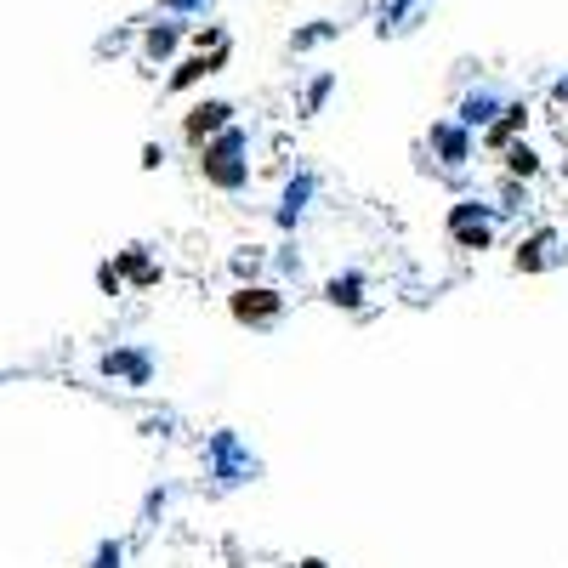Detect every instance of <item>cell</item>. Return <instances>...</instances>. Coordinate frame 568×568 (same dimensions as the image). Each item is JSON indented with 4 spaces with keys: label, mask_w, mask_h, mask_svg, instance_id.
I'll return each mask as SVG.
<instances>
[{
    "label": "cell",
    "mask_w": 568,
    "mask_h": 568,
    "mask_svg": "<svg viewBox=\"0 0 568 568\" xmlns=\"http://www.w3.org/2000/svg\"><path fill=\"white\" fill-rule=\"evenodd\" d=\"M228 120H233V108L228 103H199L194 114H188V125H182V131H188V142H211L216 131H228Z\"/></svg>",
    "instance_id": "obj_4"
},
{
    "label": "cell",
    "mask_w": 568,
    "mask_h": 568,
    "mask_svg": "<svg viewBox=\"0 0 568 568\" xmlns=\"http://www.w3.org/2000/svg\"><path fill=\"white\" fill-rule=\"evenodd\" d=\"M97 284H103L108 296H120V290H125V279H120V267H114V262H103V267H97Z\"/></svg>",
    "instance_id": "obj_13"
},
{
    "label": "cell",
    "mask_w": 568,
    "mask_h": 568,
    "mask_svg": "<svg viewBox=\"0 0 568 568\" xmlns=\"http://www.w3.org/2000/svg\"><path fill=\"white\" fill-rule=\"evenodd\" d=\"M523 120H529L523 108H506V120H500V125H489V148H512V137L523 131Z\"/></svg>",
    "instance_id": "obj_11"
},
{
    "label": "cell",
    "mask_w": 568,
    "mask_h": 568,
    "mask_svg": "<svg viewBox=\"0 0 568 568\" xmlns=\"http://www.w3.org/2000/svg\"><path fill=\"white\" fill-rule=\"evenodd\" d=\"M506 154V177H523L529 182L534 171H540V160H534V148H523V142H512V148H500Z\"/></svg>",
    "instance_id": "obj_10"
},
{
    "label": "cell",
    "mask_w": 568,
    "mask_h": 568,
    "mask_svg": "<svg viewBox=\"0 0 568 568\" xmlns=\"http://www.w3.org/2000/svg\"><path fill=\"white\" fill-rule=\"evenodd\" d=\"M489 108H495V97H472L461 120H466V125H483V120H489Z\"/></svg>",
    "instance_id": "obj_14"
},
{
    "label": "cell",
    "mask_w": 568,
    "mask_h": 568,
    "mask_svg": "<svg viewBox=\"0 0 568 568\" xmlns=\"http://www.w3.org/2000/svg\"><path fill=\"white\" fill-rule=\"evenodd\" d=\"M97 568H120V546H103V557H97Z\"/></svg>",
    "instance_id": "obj_15"
},
{
    "label": "cell",
    "mask_w": 568,
    "mask_h": 568,
    "mask_svg": "<svg viewBox=\"0 0 568 568\" xmlns=\"http://www.w3.org/2000/svg\"><path fill=\"white\" fill-rule=\"evenodd\" d=\"M103 370L108 375H131V381L142 387V381H148V358H142V353H108Z\"/></svg>",
    "instance_id": "obj_8"
},
{
    "label": "cell",
    "mask_w": 568,
    "mask_h": 568,
    "mask_svg": "<svg viewBox=\"0 0 568 568\" xmlns=\"http://www.w3.org/2000/svg\"><path fill=\"white\" fill-rule=\"evenodd\" d=\"M324 296H330L336 307H358L364 302V279H358V273H341V279L324 284Z\"/></svg>",
    "instance_id": "obj_7"
},
{
    "label": "cell",
    "mask_w": 568,
    "mask_h": 568,
    "mask_svg": "<svg viewBox=\"0 0 568 568\" xmlns=\"http://www.w3.org/2000/svg\"><path fill=\"white\" fill-rule=\"evenodd\" d=\"M557 97H563V103H568V80H563V86H557Z\"/></svg>",
    "instance_id": "obj_17"
},
{
    "label": "cell",
    "mask_w": 568,
    "mask_h": 568,
    "mask_svg": "<svg viewBox=\"0 0 568 568\" xmlns=\"http://www.w3.org/2000/svg\"><path fill=\"white\" fill-rule=\"evenodd\" d=\"M307 194H313V182H290V194H284V211H279L284 222H296V216H302V199H307Z\"/></svg>",
    "instance_id": "obj_12"
},
{
    "label": "cell",
    "mask_w": 568,
    "mask_h": 568,
    "mask_svg": "<svg viewBox=\"0 0 568 568\" xmlns=\"http://www.w3.org/2000/svg\"><path fill=\"white\" fill-rule=\"evenodd\" d=\"M551 245H557V239H551V233H534V239H523V245H517V273H540V267L551 262Z\"/></svg>",
    "instance_id": "obj_5"
},
{
    "label": "cell",
    "mask_w": 568,
    "mask_h": 568,
    "mask_svg": "<svg viewBox=\"0 0 568 568\" xmlns=\"http://www.w3.org/2000/svg\"><path fill=\"white\" fill-rule=\"evenodd\" d=\"M114 267H120V279L142 284V290H148V284H160V267L148 262V256H142L137 245H131V250H120V262H114Z\"/></svg>",
    "instance_id": "obj_6"
},
{
    "label": "cell",
    "mask_w": 568,
    "mask_h": 568,
    "mask_svg": "<svg viewBox=\"0 0 568 568\" xmlns=\"http://www.w3.org/2000/svg\"><path fill=\"white\" fill-rule=\"evenodd\" d=\"M302 568H330V563H319V557H307V563Z\"/></svg>",
    "instance_id": "obj_16"
},
{
    "label": "cell",
    "mask_w": 568,
    "mask_h": 568,
    "mask_svg": "<svg viewBox=\"0 0 568 568\" xmlns=\"http://www.w3.org/2000/svg\"><path fill=\"white\" fill-rule=\"evenodd\" d=\"M449 239H455L461 250H489L495 222H489L483 205H455V211H449Z\"/></svg>",
    "instance_id": "obj_3"
},
{
    "label": "cell",
    "mask_w": 568,
    "mask_h": 568,
    "mask_svg": "<svg viewBox=\"0 0 568 568\" xmlns=\"http://www.w3.org/2000/svg\"><path fill=\"white\" fill-rule=\"evenodd\" d=\"M199 165H205V182H216V188H228V194H233V188H245V182H250L245 131H233V125H228V131H216V137L205 142V160H199Z\"/></svg>",
    "instance_id": "obj_1"
},
{
    "label": "cell",
    "mask_w": 568,
    "mask_h": 568,
    "mask_svg": "<svg viewBox=\"0 0 568 568\" xmlns=\"http://www.w3.org/2000/svg\"><path fill=\"white\" fill-rule=\"evenodd\" d=\"M432 142L444 148V160H449V165H461V160H466V131H461V125H432Z\"/></svg>",
    "instance_id": "obj_9"
},
{
    "label": "cell",
    "mask_w": 568,
    "mask_h": 568,
    "mask_svg": "<svg viewBox=\"0 0 568 568\" xmlns=\"http://www.w3.org/2000/svg\"><path fill=\"white\" fill-rule=\"evenodd\" d=\"M228 307H233V319H239V324H256V330H267V324H279L284 296H279V290H267V284H239Z\"/></svg>",
    "instance_id": "obj_2"
}]
</instances>
